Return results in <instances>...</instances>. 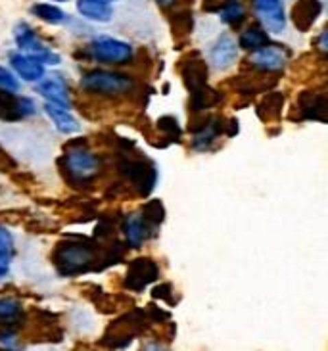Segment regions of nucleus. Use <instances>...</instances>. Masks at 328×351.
I'll list each match as a JSON object with an SVG mask.
<instances>
[{
    "label": "nucleus",
    "mask_w": 328,
    "mask_h": 351,
    "mask_svg": "<svg viewBox=\"0 0 328 351\" xmlns=\"http://www.w3.org/2000/svg\"><path fill=\"white\" fill-rule=\"evenodd\" d=\"M96 250L86 240H64L54 252V263L62 275H75L93 265Z\"/></svg>",
    "instance_id": "f257e3e1"
},
{
    "label": "nucleus",
    "mask_w": 328,
    "mask_h": 351,
    "mask_svg": "<svg viewBox=\"0 0 328 351\" xmlns=\"http://www.w3.org/2000/svg\"><path fill=\"white\" fill-rule=\"evenodd\" d=\"M81 88L86 93L102 96H121L129 93L134 81L125 73H117V71H106V69H93L86 71L81 77Z\"/></svg>",
    "instance_id": "f03ea898"
},
{
    "label": "nucleus",
    "mask_w": 328,
    "mask_h": 351,
    "mask_svg": "<svg viewBox=\"0 0 328 351\" xmlns=\"http://www.w3.org/2000/svg\"><path fill=\"white\" fill-rule=\"evenodd\" d=\"M62 167H64L67 177H71L75 182H89V180L94 179L100 173L102 162L91 150L81 148V146H73V148H69L64 154Z\"/></svg>",
    "instance_id": "7ed1b4c3"
},
{
    "label": "nucleus",
    "mask_w": 328,
    "mask_h": 351,
    "mask_svg": "<svg viewBox=\"0 0 328 351\" xmlns=\"http://www.w3.org/2000/svg\"><path fill=\"white\" fill-rule=\"evenodd\" d=\"M14 38H16V45L21 54L35 58L38 64H43L45 67L58 66L62 62L60 54H56L52 48H48L43 43V38L35 33V29L27 23H18V27L14 29Z\"/></svg>",
    "instance_id": "20e7f679"
},
{
    "label": "nucleus",
    "mask_w": 328,
    "mask_h": 351,
    "mask_svg": "<svg viewBox=\"0 0 328 351\" xmlns=\"http://www.w3.org/2000/svg\"><path fill=\"white\" fill-rule=\"evenodd\" d=\"M89 54L93 60L100 64H110V66H123L129 64L134 56V50L129 43L119 40L113 37H96L89 45Z\"/></svg>",
    "instance_id": "39448f33"
},
{
    "label": "nucleus",
    "mask_w": 328,
    "mask_h": 351,
    "mask_svg": "<svg viewBox=\"0 0 328 351\" xmlns=\"http://www.w3.org/2000/svg\"><path fill=\"white\" fill-rule=\"evenodd\" d=\"M253 12L269 33H282L286 27V16L281 0H252Z\"/></svg>",
    "instance_id": "423d86ee"
},
{
    "label": "nucleus",
    "mask_w": 328,
    "mask_h": 351,
    "mask_svg": "<svg viewBox=\"0 0 328 351\" xmlns=\"http://www.w3.org/2000/svg\"><path fill=\"white\" fill-rule=\"evenodd\" d=\"M37 93L47 100V104L60 106V108H67V110L71 106V96H69V88H67L64 77L45 75L37 83Z\"/></svg>",
    "instance_id": "0eeeda50"
},
{
    "label": "nucleus",
    "mask_w": 328,
    "mask_h": 351,
    "mask_svg": "<svg viewBox=\"0 0 328 351\" xmlns=\"http://www.w3.org/2000/svg\"><path fill=\"white\" fill-rule=\"evenodd\" d=\"M35 112H37V108L31 98H23V96L16 98L8 93H0V119L14 121V119H21V117H31V115H35Z\"/></svg>",
    "instance_id": "6e6552de"
},
{
    "label": "nucleus",
    "mask_w": 328,
    "mask_h": 351,
    "mask_svg": "<svg viewBox=\"0 0 328 351\" xmlns=\"http://www.w3.org/2000/svg\"><path fill=\"white\" fill-rule=\"evenodd\" d=\"M238 58V47L236 40L231 35H221L209 52V62L215 69H229Z\"/></svg>",
    "instance_id": "1a4fd4ad"
},
{
    "label": "nucleus",
    "mask_w": 328,
    "mask_h": 351,
    "mask_svg": "<svg viewBox=\"0 0 328 351\" xmlns=\"http://www.w3.org/2000/svg\"><path fill=\"white\" fill-rule=\"evenodd\" d=\"M10 66H12V69L23 81H27V83H38L43 77L47 75L43 64H38L35 58L27 56V54H21V52H12L10 54Z\"/></svg>",
    "instance_id": "9d476101"
},
{
    "label": "nucleus",
    "mask_w": 328,
    "mask_h": 351,
    "mask_svg": "<svg viewBox=\"0 0 328 351\" xmlns=\"http://www.w3.org/2000/svg\"><path fill=\"white\" fill-rule=\"evenodd\" d=\"M156 276H158V267L154 265L150 259H137L129 267V273H127V280L125 282H127L129 288L141 290L148 282H152Z\"/></svg>",
    "instance_id": "9b49d317"
},
{
    "label": "nucleus",
    "mask_w": 328,
    "mask_h": 351,
    "mask_svg": "<svg viewBox=\"0 0 328 351\" xmlns=\"http://www.w3.org/2000/svg\"><path fill=\"white\" fill-rule=\"evenodd\" d=\"M252 64L255 67H259L263 71H279L286 64V54L284 50L279 47H263L261 50L253 52L252 54Z\"/></svg>",
    "instance_id": "f8f14e48"
},
{
    "label": "nucleus",
    "mask_w": 328,
    "mask_h": 351,
    "mask_svg": "<svg viewBox=\"0 0 328 351\" xmlns=\"http://www.w3.org/2000/svg\"><path fill=\"white\" fill-rule=\"evenodd\" d=\"M45 112L50 117V121L54 123L60 133L64 134H75L79 133L81 125L75 119V115H71V112L67 108H60L54 104H45Z\"/></svg>",
    "instance_id": "ddd939ff"
},
{
    "label": "nucleus",
    "mask_w": 328,
    "mask_h": 351,
    "mask_svg": "<svg viewBox=\"0 0 328 351\" xmlns=\"http://www.w3.org/2000/svg\"><path fill=\"white\" fill-rule=\"evenodd\" d=\"M77 12L84 19L106 23L113 18L112 4H106L102 0H77Z\"/></svg>",
    "instance_id": "4468645a"
},
{
    "label": "nucleus",
    "mask_w": 328,
    "mask_h": 351,
    "mask_svg": "<svg viewBox=\"0 0 328 351\" xmlns=\"http://www.w3.org/2000/svg\"><path fill=\"white\" fill-rule=\"evenodd\" d=\"M123 230H125V238H127L129 246L139 247L148 234V221L144 219L142 213H132L125 219Z\"/></svg>",
    "instance_id": "2eb2a0df"
},
{
    "label": "nucleus",
    "mask_w": 328,
    "mask_h": 351,
    "mask_svg": "<svg viewBox=\"0 0 328 351\" xmlns=\"http://www.w3.org/2000/svg\"><path fill=\"white\" fill-rule=\"evenodd\" d=\"M23 319V305L14 295H0V326L14 328Z\"/></svg>",
    "instance_id": "dca6fc26"
},
{
    "label": "nucleus",
    "mask_w": 328,
    "mask_h": 351,
    "mask_svg": "<svg viewBox=\"0 0 328 351\" xmlns=\"http://www.w3.org/2000/svg\"><path fill=\"white\" fill-rule=\"evenodd\" d=\"M31 14L38 18L45 23H50V25H60L67 19V14L64 10L56 6V4H48V2H37L31 6Z\"/></svg>",
    "instance_id": "f3484780"
},
{
    "label": "nucleus",
    "mask_w": 328,
    "mask_h": 351,
    "mask_svg": "<svg viewBox=\"0 0 328 351\" xmlns=\"http://www.w3.org/2000/svg\"><path fill=\"white\" fill-rule=\"evenodd\" d=\"M320 12L319 0H300V4L294 10V21L301 29H307L317 19Z\"/></svg>",
    "instance_id": "a211bd4d"
},
{
    "label": "nucleus",
    "mask_w": 328,
    "mask_h": 351,
    "mask_svg": "<svg viewBox=\"0 0 328 351\" xmlns=\"http://www.w3.org/2000/svg\"><path fill=\"white\" fill-rule=\"evenodd\" d=\"M219 18L226 25H238V23H242L246 18L244 4L240 0H226L225 4L221 6V10H219Z\"/></svg>",
    "instance_id": "6ab92c4d"
},
{
    "label": "nucleus",
    "mask_w": 328,
    "mask_h": 351,
    "mask_svg": "<svg viewBox=\"0 0 328 351\" xmlns=\"http://www.w3.org/2000/svg\"><path fill=\"white\" fill-rule=\"evenodd\" d=\"M240 47L246 48V50H252V52L261 50L263 47H267V33L257 25L248 27L240 35Z\"/></svg>",
    "instance_id": "aec40b11"
},
{
    "label": "nucleus",
    "mask_w": 328,
    "mask_h": 351,
    "mask_svg": "<svg viewBox=\"0 0 328 351\" xmlns=\"http://www.w3.org/2000/svg\"><path fill=\"white\" fill-rule=\"evenodd\" d=\"M219 123H209L206 125L200 133L196 134V138H194V148H198V150H202V148H207L209 144H211V141L215 138L217 134H219Z\"/></svg>",
    "instance_id": "412c9836"
},
{
    "label": "nucleus",
    "mask_w": 328,
    "mask_h": 351,
    "mask_svg": "<svg viewBox=\"0 0 328 351\" xmlns=\"http://www.w3.org/2000/svg\"><path fill=\"white\" fill-rule=\"evenodd\" d=\"M19 90L18 77L14 75L10 69L0 66V93H8V95H16Z\"/></svg>",
    "instance_id": "4be33fe9"
},
{
    "label": "nucleus",
    "mask_w": 328,
    "mask_h": 351,
    "mask_svg": "<svg viewBox=\"0 0 328 351\" xmlns=\"http://www.w3.org/2000/svg\"><path fill=\"white\" fill-rule=\"evenodd\" d=\"M14 256V238L10 234L8 228H4L0 225V261H6Z\"/></svg>",
    "instance_id": "5701e85b"
},
{
    "label": "nucleus",
    "mask_w": 328,
    "mask_h": 351,
    "mask_svg": "<svg viewBox=\"0 0 328 351\" xmlns=\"http://www.w3.org/2000/svg\"><path fill=\"white\" fill-rule=\"evenodd\" d=\"M317 45H319V48L323 52H328V29H325V31L320 33L319 38H317Z\"/></svg>",
    "instance_id": "b1692460"
},
{
    "label": "nucleus",
    "mask_w": 328,
    "mask_h": 351,
    "mask_svg": "<svg viewBox=\"0 0 328 351\" xmlns=\"http://www.w3.org/2000/svg\"><path fill=\"white\" fill-rule=\"evenodd\" d=\"M10 273V267L6 261H0V278H4V276Z\"/></svg>",
    "instance_id": "393cba45"
},
{
    "label": "nucleus",
    "mask_w": 328,
    "mask_h": 351,
    "mask_svg": "<svg viewBox=\"0 0 328 351\" xmlns=\"http://www.w3.org/2000/svg\"><path fill=\"white\" fill-rule=\"evenodd\" d=\"M144 351H167V350H165V348H161L160 343H148Z\"/></svg>",
    "instance_id": "a878e982"
},
{
    "label": "nucleus",
    "mask_w": 328,
    "mask_h": 351,
    "mask_svg": "<svg viewBox=\"0 0 328 351\" xmlns=\"http://www.w3.org/2000/svg\"><path fill=\"white\" fill-rule=\"evenodd\" d=\"M158 2H160L161 6H171V4H173L175 0H158Z\"/></svg>",
    "instance_id": "bb28decb"
},
{
    "label": "nucleus",
    "mask_w": 328,
    "mask_h": 351,
    "mask_svg": "<svg viewBox=\"0 0 328 351\" xmlns=\"http://www.w3.org/2000/svg\"><path fill=\"white\" fill-rule=\"evenodd\" d=\"M102 2H106V4H112V2H115V0H102Z\"/></svg>",
    "instance_id": "cd10ccee"
},
{
    "label": "nucleus",
    "mask_w": 328,
    "mask_h": 351,
    "mask_svg": "<svg viewBox=\"0 0 328 351\" xmlns=\"http://www.w3.org/2000/svg\"><path fill=\"white\" fill-rule=\"evenodd\" d=\"M52 2H67V0H52Z\"/></svg>",
    "instance_id": "c85d7f7f"
}]
</instances>
